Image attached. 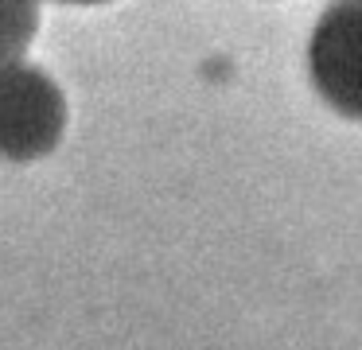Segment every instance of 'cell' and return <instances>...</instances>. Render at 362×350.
I'll return each mask as SVG.
<instances>
[{"mask_svg":"<svg viewBox=\"0 0 362 350\" xmlns=\"http://www.w3.org/2000/svg\"><path fill=\"white\" fill-rule=\"evenodd\" d=\"M51 4H66V8H98V4H113V0H51Z\"/></svg>","mask_w":362,"mask_h":350,"instance_id":"obj_4","label":"cell"},{"mask_svg":"<svg viewBox=\"0 0 362 350\" xmlns=\"http://www.w3.org/2000/svg\"><path fill=\"white\" fill-rule=\"evenodd\" d=\"M43 23V0H0V66L24 62Z\"/></svg>","mask_w":362,"mask_h":350,"instance_id":"obj_3","label":"cell"},{"mask_svg":"<svg viewBox=\"0 0 362 350\" xmlns=\"http://www.w3.org/2000/svg\"><path fill=\"white\" fill-rule=\"evenodd\" d=\"M66 93L43 66L8 62L0 66V160L35 163L66 136Z\"/></svg>","mask_w":362,"mask_h":350,"instance_id":"obj_1","label":"cell"},{"mask_svg":"<svg viewBox=\"0 0 362 350\" xmlns=\"http://www.w3.org/2000/svg\"><path fill=\"white\" fill-rule=\"evenodd\" d=\"M308 78L331 113L362 124V0H331L308 39Z\"/></svg>","mask_w":362,"mask_h":350,"instance_id":"obj_2","label":"cell"}]
</instances>
